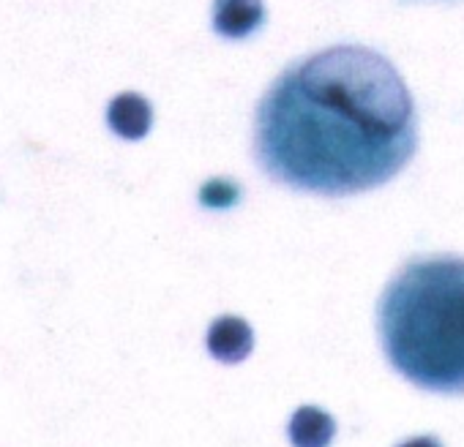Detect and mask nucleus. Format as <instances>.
<instances>
[{
  "label": "nucleus",
  "instance_id": "7ed1b4c3",
  "mask_svg": "<svg viewBox=\"0 0 464 447\" xmlns=\"http://www.w3.org/2000/svg\"><path fill=\"white\" fill-rule=\"evenodd\" d=\"M266 20L263 0H216L213 25L227 39H246Z\"/></svg>",
  "mask_w": 464,
  "mask_h": 447
},
{
  "label": "nucleus",
  "instance_id": "f03ea898",
  "mask_svg": "<svg viewBox=\"0 0 464 447\" xmlns=\"http://www.w3.org/2000/svg\"><path fill=\"white\" fill-rule=\"evenodd\" d=\"M377 330L391 366L434 393H464V257L410 260L385 287Z\"/></svg>",
  "mask_w": 464,
  "mask_h": 447
},
{
  "label": "nucleus",
  "instance_id": "39448f33",
  "mask_svg": "<svg viewBox=\"0 0 464 447\" xmlns=\"http://www.w3.org/2000/svg\"><path fill=\"white\" fill-rule=\"evenodd\" d=\"M110 128L126 139H140L150 128V104L137 93H121L107 109Z\"/></svg>",
  "mask_w": 464,
  "mask_h": 447
},
{
  "label": "nucleus",
  "instance_id": "423d86ee",
  "mask_svg": "<svg viewBox=\"0 0 464 447\" xmlns=\"http://www.w3.org/2000/svg\"><path fill=\"white\" fill-rule=\"evenodd\" d=\"M336 433V423L320 406H301L290 420V442L295 447H328Z\"/></svg>",
  "mask_w": 464,
  "mask_h": 447
},
{
  "label": "nucleus",
  "instance_id": "f257e3e1",
  "mask_svg": "<svg viewBox=\"0 0 464 447\" xmlns=\"http://www.w3.org/2000/svg\"><path fill=\"white\" fill-rule=\"evenodd\" d=\"M415 147V104L401 74L361 44H336L287 66L255 118L260 166L276 183L323 196L388 183Z\"/></svg>",
  "mask_w": 464,
  "mask_h": 447
},
{
  "label": "nucleus",
  "instance_id": "0eeeda50",
  "mask_svg": "<svg viewBox=\"0 0 464 447\" xmlns=\"http://www.w3.org/2000/svg\"><path fill=\"white\" fill-rule=\"evenodd\" d=\"M399 447H442V444L437 439H431V436H415V439H410V442H404Z\"/></svg>",
  "mask_w": 464,
  "mask_h": 447
},
{
  "label": "nucleus",
  "instance_id": "20e7f679",
  "mask_svg": "<svg viewBox=\"0 0 464 447\" xmlns=\"http://www.w3.org/2000/svg\"><path fill=\"white\" fill-rule=\"evenodd\" d=\"M255 347L252 328L238 317H221L208 330V349L221 363H241Z\"/></svg>",
  "mask_w": 464,
  "mask_h": 447
}]
</instances>
